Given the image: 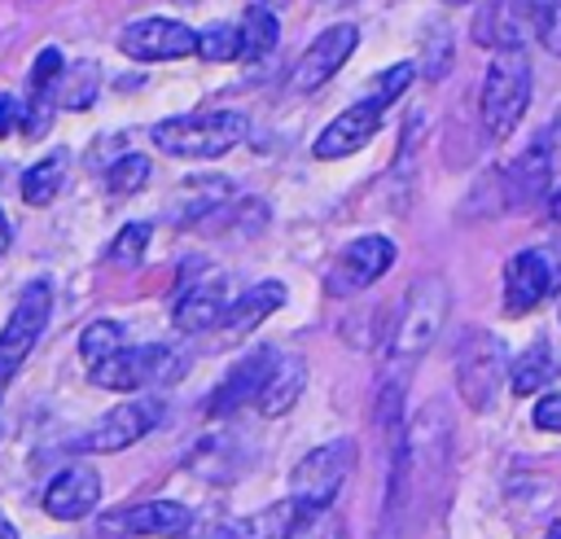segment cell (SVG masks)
Here are the masks:
<instances>
[{"label": "cell", "mask_w": 561, "mask_h": 539, "mask_svg": "<svg viewBox=\"0 0 561 539\" xmlns=\"http://www.w3.org/2000/svg\"><path fill=\"white\" fill-rule=\"evenodd\" d=\"M451 307V289L438 272L421 276L408 285V294L394 307V324L386 333V351H381V381H408V372L425 359V351L434 346L443 320Z\"/></svg>", "instance_id": "6da1fadb"}, {"label": "cell", "mask_w": 561, "mask_h": 539, "mask_svg": "<svg viewBox=\"0 0 561 539\" xmlns=\"http://www.w3.org/2000/svg\"><path fill=\"white\" fill-rule=\"evenodd\" d=\"M530 83H535V70H530L526 48H500L491 57L482 96H478V114H482V127L491 140H504L517 131V123L530 105Z\"/></svg>", "instance_id": "7a4b0ae2"}, {"label": "cell", "mask_w": 561, "mask_h": 539, "mask_svg": "<svg viewBox=\"0 0 561 539\" xmlns=\"http://www.w3.org/2000/svg\"><path fill=\"white\" fill-rule=\"evenodd\" d=\"M245 114L241 110H210V114H180L162 118L149 140L171 158H224L245 140Z\"/></svg>", "instance_id": "3957f363"}, {"label": "cell", "mask_w": 561, "mask_h": 539, "mask_svg": "<svg viewBox=\"0 0 561 539\" xmlns=\"http://www.w3.org/2000/svg\"><path fill=\"white\" fill-rule=\"evenodd\" d=\"M508 377V351L491 329H465L456 342V390L465 408L486 412Z\"/></svg>", "instance_id": "277c9868"}, {"label": "cell", "mask_w": 561, "mask_h": 539, "mask_svg": "<svg viewBox=\"0 0 561 539\" xmlns=\"http://www.w3.org/2000/svg\"><path fill=\"white\" fill-rule=\"evenodd\" d=\"M351 469H355V443L351 438L320 443L316 451H307L294 465V473H289V504L294 508H333V500L346 486Z\"/></svg>", "instance_id": "5b68a950"}, {"label": "cell", "mask_w": 561, "mask_h": 539, "mask_svg": "<svg viewBox=\"0 0 561 539\" xmlns=\"http://www.w3.org/2000/svg\"><path fill=\"white\" fill-rule=\"evenodd\" d=\"M48 316H53V280L35 276V280L18 294V307L9 311V320H4V329H0V394H4V386L13 381V372L26 364V355L35 351V342L44 337Z\"/></svg>", "instance_id": "8992f818"}, {"label": "cell", "mask_w": 561, "mask_h": 539, "mask_svg": "<svg viewBox=\"0 0 561 539\" xmlns=\"http://www.w3.org/2000/svg\"><path fill=\"white\" fill-rule=\"evenodd\" d=\"M390 267H394V241L368 232V237H355V241L333 259V267H329V276H324V289H329L333 298L364 294V289L377 285Z\"/></svg>", "instance_id": "52a82bcc"}, {"label": "cell", "mask_w": 561, "mask_h": 539, "mask_svg": "<svg viewBox=\"0 0 561 539\" xmlns=\"http://www.w3.org/2000/svg\"><path fill=\"white\" fill-rule=\"evenodd\" d=\"M561 280V259L557 250H543V245H530V250H517L504 267V311L508 316H526L530 307H539Z\"/></svg>", "instance_id": "ba28073f"}, {"label": "cell", "mask_w": 561, "mask_h": 539, "mask_svg": "<svg viewBox=\"0 0 561 539\" xmlns=\"http://www.w3.org/2000/svg\"><path fill=\"white\" fill-rule=\"evenodd\" d=\"M193 526V513L175 500H145V504H131V508H114V513H101L96 521V535L101 539H175V535H188Z\"/></svg>", "instance_id": "9c48e42d"}, {"label": "cell", "mask_w": 561, "mask_h": 539, "mask_svg": "<svg viewBox=\"0 0 561 539\" xmlns=\"http://www.w3.org/2000/svg\"><path fill=\"white\" fill-rule=\"evenodd\" d=\"M355 44H359V26H351V22H333V26H329V31H320V35L307 44V53L294 61V70H289L285 88H289V92H298V96H307V92L324 88V83L346 66V57L355 53Z\"/></svg>", "instance_id": "30bf717a"}, {"label": "cell", "mask_w": 561, "mask_h": 539, "mask_svg": "<svg viewBox=\"0 0 561 539\" xmlns=\"http://www.w3.org/2000/svg\"><path fill=\"white\" fill-rule=\"evenodd\" d=\"M118 48L136 61H180L197 53V31L175 18H136L118 31Z\"/></svg>", "instance_id": "8fae6325"}, {"label": "cell", "mask_w": 561, "mask_h": 539, "mask_svg": "<svg viewBox=\"0 0 561 539\" xmlns=\"http://www.w3.org/2000/svg\"><path fill=\"white\" fill-rule=\"evenodd\" d=\"M162 425V403L158 399H127L118 408H110L83 438L79 447L83 451H123L131 443H140L149 429Z\"/></svg>", "instance_id": "7c38bea8"}, {"label": "cell", "mask_w": 561, "mask_h": 539, "mask_svg": "<svg viewBox=\"0 0 561 539\" xmlns=\"http://www.w3.org/2000/svg\"><path fill=\"white\" fill-rule=\"evenodd\" d=\"M175 355L158 342L149 346H123L118 355H110L105 364L92 368V381L101 390H140V386H153L162 377H175Z\"/></svg>", "instance_id": "4fadbf2b"}, {"label": "cell", "mask_w": 561, "mask_h": 539, "mask_svg": "<svg viewBox=\"0 0 561 539\" xmlns=\"http://www.w3.org/2000/svg\"><path fill=\"white\" fill-rule=\"evenodd\" d=\"M473 39L482 48H526L535 39V0H486L473 18Z\"/></svg>", "instance_id": "5bb4252c"}, {"label": "cell", "mask_w": 561, "mask_h": 539, "mask_svg": "<svg viewBox=\"0 0 561 539\" xmlns=\"http://www.w3.org/2000/svg\"><path fill=\"white\" fill-rule=\"evenodd\" d=\"M381 114H386V105H377L373 96H364V101H355V105H346L320 136H316V145H311V153L316 158H346V153H355V149H364L373 136H377V127H381Z\"/></svg>", "instance_id": "9a60e30c"}, {"label": "cell", "mask_w": 561, "mask_h": 539, "mask_svg": "<svg viewBox=\"0 0 561 539\" xmlns=\"http://www.w3.org/2000/svg\"><path fill=\"white\" fill-rule=\"evenodd\" d=\"M66 70V57L61 48H39L35 66H31V79H26V101H22V131L35 140L48 131L53 123V105H57V79Z\"/></svg>", "instance_id": "2e32d148"}, {"label": "cell", "mask_w": 561, "mask_h": 539, "mask_svg": "<svg viewBox=\"0 0 561 539\" xmlns=\"http://www.w3.org/2000/svg\"><path fill=\"white\" fill-rule=\"evenodd\" d=\"M276 355H280L276 346H259V351H250V355L219 381V390L206 399L210 416H228V412L254 403L259 390H263V381H267V372H272V364H276Z\"/></svg>", "instance_id": "e0dca14e"}, {"label": "cell", "mask_w": 561, "mask_h": 539, "mask_svg": "<svg viewBox=\"0 0 561 539\" xmlns=\"http://www.w3.org/2000/svg\"><path fill=\"white\" fill-rule=\"evenodd\" d=\"M101 504V473L88 465L61 469L44 491V513L57 521H79Z\"/></svg>", "instance_id": "ac0fdd59"}, {"label": "cell", "mask_w": 561, "mask_h": 539, "mask_svg": "<svg viewBox=\"0 0 561 539\" xmlns=\"http://www.w3.org/2000/svg\"><path fill=\"white\" fill-rule=\"evenodd\" d=\"M495 180H500V188H504V206H508V210L530 206V202L543 197V188H548V145L535 140V145H530L517 162H508Z\"/></svg>", "instance_id": "d6986e66"}, {"label": "cell", "mask_w": 561, "mask_h": 539, "mask_svg": "<svg viewBox=\"0 0 561 539\" xmlns=\"http://www.w3.org/2000/svg\"><path fill=\"white\" fill-rule=\"evenodd\" d=\"M280 302H285V285L280 280H259V285H250L245 294H237L232 302H228V316H224V333H228V342H241L245 333H254L272 311H280Z\"/></svg>", "instance_id": "ffe728a7"}, {"label": "cell", "mask_w": 561, "mask_h": 539, "mask_svg": "<svg viewBox=\"0 0 561 539\" xmlns=\"http://www.w3.org/2000/svg\"><path fill=\"white\" fill-rule=\"evenodd\" d=\"M224 316H228V294H224L219 280H206V285L184 289L180 302H175V311H171V320H175L180 333H206V329H219Z\"/></svg>", "instance_id": "44dd1931"}, {"label": "cell", "mask_w": 561, "mask_h": 539, "mask_svg": "<svg viewBox=\"0 0 561 539\" xmlns=\"http://www.w3.org/2000/svg\"><path fill=\"white\" fill-rule=\"evenodd\" d=\"M294 521V504L280 500L267 513H250V517H228V521H210L197 530V539H280Z\"/></svg>", "instance_id": "7402d4cb"}, {"label": "cell", "mask_w": 561, "mask_h": 539, "mask_svg": "<svg viewBox=\"0 0 561 539\" xmlns=\"http://www.w3.org/2000/svg\"><path fill=\"white\" fill-rule=\"evenodd\" d=\"M302 386H307V364H302L298 355H276V364H272V372H267V381H263L254 408H259L263 416H280V412H289V408L298 403Z\"/></svg>", "instance_id": "603a6c76"}, {"label": "cell", "mask_w": 561, "mask_h": 539, "mask_svg": "<svg viewBox=\"0 0 561 539\" xmlns=\"http://www.w3.org/2000/svg\"><path fill=\"white\" fill-rule=\"evenodd\" d=\"M557 377V355H552V346L539 337V342H530L513 364H508V390L513 394H535V390H543L548 381Z\"/></svg>", "instance_id": "cb8c5ba5"}, {"label": "cell", "mask_w": 561, "mask_h": 539, "mask_svg": "<svg viewBox=\"0 0 561 539\" xmlns=\"http://www.w3.org/2000/svg\"><path fill=\"white\" fill-rule=\"evenodd\" d=\"M66 171H70V153H66V149H53L48 158H39L35 167L22 171V197H26L31 206H48V202L61 193Z\"/></svg>", "instance_id": "d4e9b609"}, {"label": "cell", "mask_w": 561, "mask_h": 539, "mask_svg": "<svg viewBox=\"0 0 561 539\" xmlns=\"http://www.w3.org/2000/svg\"><path fill=\"white\" fill-rule=\"evenodd\" d=\"M237 39H241V61H259L276 48L280 39V26H276V13L267 4H250L237 22Z\"/></svg>", "instance_id": "484cf974"}, {"label": "cell", "mask_w": 561, "mask_h": 539, "mask_svg": "<svg viewBox=\"0 0 561 539\" xmlns=\"http://www.w3.org/2000/svg\"><path fill=\"white\" fill-rule=\"evenodd\" d=\"M96 83H101V66L96 61H75L57 79V105L61 110H88L96 101Z\"/></svg>", "instance_id": "4316f807"}, {"label": "cell", "mask_w": 561, "mask_h": 539, "mask_svg": "<svg viewBox=\"0 0 561 539\" xmlns=\"http://www.w3.org/2000/svg\"><path fill=\"white\" fill-rule=\"evenodd\" d=\"M123 337H127V333H123L118 320H92V324L79 333V355H83V364H88V368L105 364L110 355H118V351L127 346Z\"/></svg>", "instance_id": "83f0119b"}, {"label": "cell", "mask_w": 561, "mask_h": 539, "mask_svg": "<svg viewBox=\"0 0 561 539\" xmlns=\"http://www.w3.org/2000/svg\"><path fill=\"white\" fill-rule=\"evenodd\" d=\"M280 539H346V526L329 508H294V521Z\"/></svg>", "instance_id": "f1b7e54d"}, {"label": "cell", "mask_w": 561, "mask_h": 539, "mask_svg": "<svg viewBox=\"0 0 561 539\" xmlns=\"http://www.w3.org/2000/svg\"><path fill=\"white\" fill-rule=\"evenodd\" d=\"M145 180H149V158H145V153H123V158H114L110 171H105V188H110L114 197L140 193Z\"/></svg>", "instance_id": "f546056e"}, {"label": "cell", "mask_w": 561, "mask_h": 539, "mask_svg": "<svg viewBox=\"0 0 561 539\" xmlns=\"http://www.w3.org/2000/svg\"><path fill=\"white\" fill-rule=\"evenodd\" d=\"M197 53H202L206 61H241V39H237V22H232V26H228V22H219V26L202 31V35H197Z\"/></svg>", "instance_id": "4dcf8cb0"}, {"label": "cell", "mask_w": 561, "mask_h": 539, "mask_svg": "<svg viewBox=\"0 0 561 539\" xmlns=\"http://www.w3.org/2000/svg\"><path fill=\"white\" fill-rule=\"evenodd\" d=\"M149 232H153L149 223H127V228L114 237V245H110L105 259H110L114 267H136L140 254H145V245H149Z\"/></svg>", "instance_id": "1f68e13d"}, {"label": "cell", "mask_w": 561, "mask_h": 539, "mask_svg": "<svg viewBox=\"0 0 561 539\" xmlns=\"http://www.w3.org/2000/svg\"><path fill=\"white\" fill-rule=\"evenodd\" d=\"M412 61H399V66H390V70H381L377 79H373V88H368V96L377 101V105H394L403 92H408V83H412Z\"/></svg>", "instance_id": "d6a6232c"}, {"label": "cell", "mask_w": 561, "mask_h": 539, "mask_svg": "<svg viewBox=\"0 0 561 539\" xmlns=\"http://www.w3.org/2000/svg\"><path fill=\"white\" fill-rule=\"evenodd\" d=\"M535 39L561 57V0H535Z\"/></svg>", "instance_id": "836d02e7"}, {"label": "cell", "mask_w": 561, "mask_h": 539, "mask_svg": "<svg viewBox=\"0 0 561 539\" xmlns=\"http://www.w3.org/2000/svg\"><path fill=\"white\" fill-rule=\"evenodd\" d=\"M535 425L539 429H548V434H561V394H543L539 403H535Z\"/></svg>", "instance_id": "e575fe53"}, {"label": "cell", "mask_w": 561, "mask_h": 539, "mask_svg": "<svg viewBox=\"0 0 561 539\" xmlns=\"http://www.w3.org/2000/svg\"><path fill=\"white\" fill-rule=\"evenodd\" d=\"M13 127H22V101L13 92H0V136H9Z\"/></svg>", "instance_id": "d590c367"}, {"label": "cell", "mask_w": 561, "mask_h": 539, "mask_svg": "<svg viewBox=\"0 0 561 539\" xmlns=\"http://www.w3.org/2000/svg\"><path fill=\"white\" fill-rule=\"evenodd\" d=\"M548 145H561V110L552 114V127H548Z\"/></svg>", "instance_id": "8d00e7d4"}, {"label": "cell", "mask_w": 561, "mask_h": 539, "mask_svg": "<svg viewBox=\"0 0 561 539\" xmlns=\"http://www.w3.org/2000/svg\"><path fill=\"white\" fill-rule=\"evenodd\" d=\"M9 241H13V232H9V219H4V210H0V254L9 250Z\"/></svg>", "instance_id": "74e56055"}, {"label": "cell", "mask_w": 561, "mask_h": 539, "mask_svg": "<svg viewBox=\"0 0 561 539\" xmlns=\"http://www.w3.org/2000/svg\"><path fill=\"white\" fill-rule=\"evenodd\" d=\"M548 215H552V223H557V228H561V188H557V193H552V202H548Z\"/></svg>", "instance_id": "f35d334b"}, {"label": "cell", "mask_w": 561, "mask_h": 539, "mask_svg": "<svg viewBox=\"0 0 561 539\" xmlns=\"http://www.w3.org/2000/svg\"><path fill=\"white\" fill-rule=\"evenodd\" d=\"M0 539H18V526H13L4 513H0Z\"/></svg>", "instance_id": "ab89813d"}, {"label": "cell", "mask_w": 561, "mask_h": 539, "mask_svg": "<svg viewBox=\"0 0 561 539\" xmlns=\"http://www.w3.org/2000/svg\"><path fill=\"white\" fill-rule=\"evenodd\" d=\"M548 539H561V521H557V526H552V530H548Z\"/></svg>", "instance_id": "60d3db41"}, {"label": "cell", "mask_w": 561, "mask_h": 539, "mask_svg": "<svg viewBox=\"0 0 561 539\" xmlns=\"http://www.w3.org/2000/svg\"><path fill=\"white\" fill-rule=\"evenodd\" d=\"M557 311H561V302H557Z\"/></svg>", "instance_id": "b9f144b4"}]
</instances>
